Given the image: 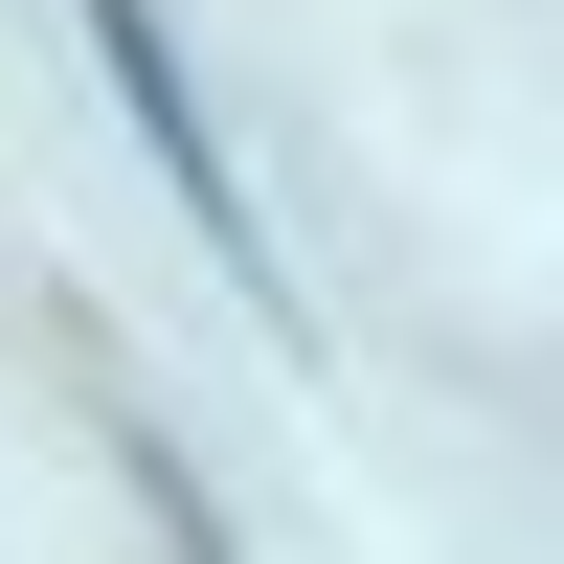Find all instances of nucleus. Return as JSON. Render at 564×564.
<instances>
[{
	"mask_svg": "<svg viewBox=\"0 0 564 564\" xmlns=\"http://www.w3.org/2000/svg\"><path fill=\"white\" fill-rule=\"evenodd\" d=\"M68 23H90V68H113V113H135V159H159L181 204H204V249H226V294H249V316H294V271H271V226H249V181H226V113L181 90V45H159V0H68Z\"/></svg>",
	"mask_w": 564,
	"mask_h": 564,
	"instance_id": "1",
	"label": "nucleus"
}]
</instances>
